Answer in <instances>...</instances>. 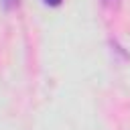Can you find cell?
Masks as SVG:
<instances>
[{
    "label": "cell",
    "instance_id": "cell-3",
    "mask_svg": "<svg viewBox=\"0 0 130 130\" xmlns=\"http://www.w3.org/2000/svg\"><path fill=\"white\" fill-rule=\"evenodd\" d=\"M102 2H104V4H118L120 0H102Z\"/></svg>",
    "mask_w": 130,
    "mask_h": 130
},
{
    "label": "cell",
    "instance_id": "cell-1",
    "mask_svg": "<svg viewBox=\"0 0 130 130\" xmlns=\"http://www.w3.org/2000/svg\"><path fill=\"white\" fill-rule=\"evenodd\" d=\"M0 6H2L4 10H12V8L18 6V0H0Z\"/></svg>",
    "mask_w": 130,
    "mask_h": 130
},
{
    "label": "cell",
    "instance_id": "cell-2",
    "mask_svg": "<svg viewBox=\"0 0 130 130\" xmlns=\"http://www.w3.org/2000/svg\"><path fill=\"white\" fill-rule=\"evenodd\" d=\"M61 2H63V0H43V4H45V6H53V8H55V6H59Z\"/></svg>",
    "mask_w": 130,
    "mask_h": 130
}]
</instances>
